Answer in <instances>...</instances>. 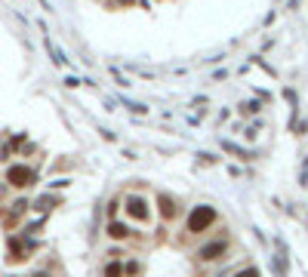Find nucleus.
<instances>
[{"label":"nucleus","mask_w":308,"mask_h":277,"mask_svg":"<svg viewBox=\"0 0 308 277\" xmlns=\"http://www.w3.org/2000/svg\"><path fill=\"white\" fill-rule=\"evenodd\" d=\"M213 222H216V210L213 206H195L191 216H188V231L191 234H200V231H207Z\"/></svg>","instance_id":"f257e3e1"},{"label":"nucleus","mask_w":308,"mask_h":277,"mask_svg":"<svg viewBox=\"0 0 308 277\" xmlns=\"http://www.w3.org/2000/svg\"><path fill=\"white\" fill-rule=\"evenodd\" d=\"M6 182H9V185H16V188H28V185L34 182V172H31L28 166L16 164V166H9V169H6Z\"/></svg>","instance_id":"f03ea898"},{"label":"nucleus","mask_w":308,"mask_h":277,"mask_svg":"<svg viewBox=\"0 0 308 277\" xmlns=\"http://www.w3.org/2000/svg\"><path fill=\"white\" fill-rule=\"evenodd\" d=\"M225 249H228V244H225V240H213V244H203V247H200V252H197V256H200L203 262H213V259H219Z\"/></svg>","instance_id":"7ed1b4c3"},{"label":"nucleus","mask_w":308,"mask_h":277,"mask_svg":"<svg viewBox=\"0 0 308 277\" xmlns=\"http://www.w3.org/2000/svg\"><path fill=\"white\" fill-rule=\"evenodd\" d=\"M127 213L133 219H139V222H145V219H148V203L142 197H136V194H130V197H127Z\"/></svg>","instance_id":"20e7f679"},{"label":"nucleus","mask_w":308,"mask_h":277,"mask_svg":"<svg viewBox=\"0 0 308 277\" xmlns=\"http://www.w3.org/2000/svg\"><path fill=\"white\" fill-rule=\"evenodd\" d=\"M157 203H161V216H164V219H176V200L169 197V194H161V197H157Z\"/></svg>","instance_id":"39448f33"},{"label":"nucleus","mask_w":308,"mask_h":277,"mask_svg":"<svg viewBox=\"0 0 308 277\" xmlns=\"http://www.w3.org/2000/svg\"><path fill=\"white\" fill-rule=\"evenodd\" d=\"M222 148H225V151H231V154H237L241 160H253V157H256L253 151H244V148H241V145H234V142H222Z\"/></svg>","instance_id":"423d86ee"},{"label":"nucleus","mask_w":308,"mask_h":277,"mask_svg":"<svg viewBox=\"0 0 308 277\" xmlns=\"http://www.w3.org/2000/svg\"><path fill=\"white\" fill-rule=\"evenodd\" d=\"M108 234H111L114 240H123V237H130V228L120 225V222H111V225H108Z\"/></svg>","instance_id":"0eeeda50"},{"label":"nucleus","mask_w":308,"mask_h":277,"mask_svg":"<svg viewBox=\"0 0 308 277\" xmlns=\"http://www.w3.org/2000/svg\"><path fill=\"white\" fill-rule=\"evenodd\" d=\"M120 274H123V265H117V262H111L105 268V277H120Z\"/></svg>","instance_id":"6e6552de"},{"label":"nucleus","mask_w":308,"mask_h":277,"mask_svg":"<svg viewBox=\"0 0 308 277\" xmlns=\"http://www.w3.org/2000/svg\"><path fill=\"white\" fill-rule=\"evenodd\" d=\"M234 277H259V271L256 268H244L241 274H234Z\"/></svg>","instance_id":"1a4fd4ad"},{"label":"nucleus","mask_w":308,"mask_h":277,"mask_svg":"<svg viewBox=\"0 0 308 277\" xmlns=\"http://www.w3.org/2000/svg\"><path fill=\"white\" fill-rule=\"evenodd\" d=\"M127 274H139V262H127V268H123Z\"/></svg>","instance_id":"9d476101"},{"label":"nucleus","mask_w":308,"mask_h":277,"mask_svg":"<svg viewBox=\"0 0 308 277\" xmlns=\"http://www.w3.org/2000/svg\"><path fill=\"white\" fill-rule=\"evenodd\" d=\"M244 111H247V114H256V111H259V102H247Z\"/></svg>","instance_id":"9b49d317"},{"label":"nucleus","mask_w":308,"mask_h":277,"mask_svg":"<svg viewBox=\"0 0 308 277\" xmlns=\"http://www.w3.org/2000/svg\"><path fill=\"white\" fill-rule=\"evenodd\" d=\"M53 203H56L53 197H40V203H37V206H40V210H50V206H53Z\"/></svg>","instance_id":"f8f14e48"},{"label":"nucleus","mask_w":308,"mask_h":277,"mask_svg":"<svg viewBox=\"0 0 308 277\" xmlns=\"http://www.w3.org/2000/svg\"><path fill=\"white\" fill-rule=\"evenodd\" d=\"M13 210H16V213H22V210H28V200H16V203H13Z\"/></svg>","instance_id":"ddd939ff"},{"label":"nucleus","mask_w":308,"mask_h":277,"mask_svg":"<svg viewBox=\"0 0 308 277\" xmlns=\"http://www.w3.org/2000/svg\"><path fill=\"white\" fill-rule=\"evenodd\" d=\"M34 277H50V274H43V271H40V274H34Z\"/></svg>","instance_id":"4468645a"}]
</instances>
